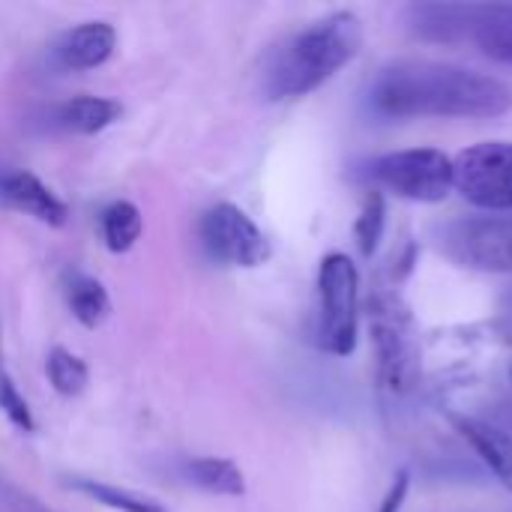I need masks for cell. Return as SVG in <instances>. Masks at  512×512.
<instances>
[{"label":"cell","mask_w":512,"mask_h":512,"mask_svg":"<svg viewBox=\"0 0 512 512\" xmlns=\"http://www.w3.org/2000/svg\"><path fill=\"white\" fill-rule=\"evenodd\" d=\"M471 3H414L405 12V24L426 42L456 45L468 36Z\"/></svg>","instance_id":"cell-13"},{"label":"cell","mask_w":512,"mask_h":512,"mask_svg":"<svg viewBox=\"0 0 512 512\" xmlns=\"http://www.w3.org/2000/svg\"><path fill=\"white\" fill-rule=\"evenodd\" d=\"M363 45V24L354 12H333L276 45L264 63L261 90L270 102L300 99L348 66Z\"/></svg>","instance_id":"cell-2"},{"label":"cell","mask_w":512,"mask_h":512,"mask_svg":"<svg viewBox=\"0 0 512 512\" xmlns=\"http://www.w3.org/2000/svg\"><path fill=\"white\" fill-rule=\"evenodd\" d=\"M465 42L512 69V3H471Z\"/></svg>","instance_id":"cell-12"},{"label":"cell","mask_w":512,"mask_h":512,"mask_svg":"<svg viewBox=\"0 0 512 512\" xmlns=\"http://www.w3.org/2000/svg\"><path fill=\"white\" fill-rule=\"evenodd\" d=\"M360 174L396 198L417 204H441L453 189V159L435 147H411L372 156Z\"/></svg>","instance_id":"cell-5"},{"label":"cell","mask_w":512,"mask_h":512,"mask_svg":"<svg viewBox=\"0 0 512 512\" xmlns=\"http://www.w3.org/2000/svg\"><path fill=\"white\" fill-rule=\"evenodd\" d=\"M0 512H54L48 504H42L36 495L27 489L15 486L3 471H0Z\"/></svg>","instance_id":"cell-22"},{"label":"cell","mask_w":512,"mask_h":512,"mask_svg":"<svg viewBox=\"0 0 512 512\" xmlns=\"http://www.w3.org/2000/svg\"><path fill=\"white\" fill-rule=\"evenodd\" d=\"M66 489L84 495L87 501L105 507V510L114 512H168V507L150 495H141V492H132V489H120L114 483H105V480H93V477H69L66 480Z\"/></svg>","instance_id":"cell-17"},{"label":"cell","mask_w":512,"mask_h":512,"mask_svg":"<svg viewBox=\"0 0 512 512\" xmlns=\"http://www.w3.org/2000/svg\"><path fill=\"white\" fill-rule=\"evenodd\" d=\"M438 249L468 270L512 273V216H468L438 228Z\"/></svg>","instance_id":"cell-7"},{"label":"cell","mask_w":512,"mask_h":512,"mask_svg":"<svg viewBox=\"0 0 512 512\" xmlns=\"http://www.w3.org/2000/svg\"><path fill=\"white\" fill-rule=\"evenodd\" d=\"M384 222H387V207H384V195L378 189H372L363 201V210L354 222V237L360 246L363 258H372L381 237H384Z\"/></svg>","instance_id":"cell-20"},{"label":"cell","mask_w":512,"mask_h":512,"mask_svg":"<svg viewBox=\"0 0 512 512\" xmlns=\"http://www.w3.org/2000/svg\"><path fill=\"white\" fill-rule=\"evenodd\" d=\"M99 228H102V240L108 246V252L114 255H123L129 252L138 240H141V231H144V216L141 210L132 204V201H111L102 216H99Z\"/></svg>","instance_id":"cell-18"},{"label":"cell","mask_w":512,"mask_h":512,"mask_svg":"<svg viewBox=\"0 0 512 512\" xmlns=\"http://www.w3.org/2000/svg\"><path fill=\"white\" fill-rule=\"evenodd\" d=\"M360 324V273L342 252H330L318 267V327L315 342L333 357L357 351Z\"/></svg>","instance_id":"cell-4"},{"label":"cell","mask_w":512,"mask_h":512,"mask_svg":"<svg viewBox=\"0 0 512 512\" xmlns=\"http://www.w3.org/2000/svg\"><path fill=\"white\" fill-rule=\"evenodd\" d=\"M498 330H501V336H504V339L512 345V291H507V294H504V300H501Z\"/></svg>","instance_id":"cell-24"},{"label":"cell","mask_w":512,"mask_h":512,"mask_svg":"<svg viewBox=\"0 0 512 512\" xmlns=\"http://www.w3.org/2000/svg\"><path fill=\"white\" fill-rule=\"evenodd\" d=\"M117 48V30L108 21H84L63 30L51 45V63L63 72H87L111 60Z\"/></svg>","instance_id":"cell-9"},{"label":"cell","mask_w":512,"mask_h":512,"mask_svg":"<svg viewBox=\"0 0 512 512\" xmlns=\"http://www.w3.org/2000/svg\"><path fill=\"white\" fill-rule=\"evenodd\" d=\"M198 243L204 255L219 267H261L270 261L273 246L267 234L237 207L219 201L207 207L198 219Z\"/></svg>","instance_id":"cell-6"},{"label":"cell","mask_w":512,"mask_h":512,"mask_svg":"<svg viewBox=\"0 0 512 512\" xmlns=\"http://www.w3.org/2000/svg\"><path fill=\"white\" fill-rule=\"evenodd\" d=\"M453 186L480 210H512V141H483L453 159Z\"/></svg>","instance_id":"cell-8"},{"label":"cell","mask_w":512,"mask_h":512,"mask_svg":"<svg viewBox=\"0 0 512 512\" xmlns=\"http://www.w3.org/2000/svg\"><path fill=\"white\" fill-rule=\"evenodd\" d=\"M456 429L489 465V471L512 489V435L477 417H456Z\"/></svg>","instance_id":"cell-14"},{"label":"cell","mask_w":512,"mask_h":512,"mask_svg":"<svg viewBox=\"0 0 512 512\" xmlns=\"http://www.w3.org/2000/svg\"><path fill=\"white\" fill-rule=\"evenodd\" d=\"M63 297H66L72 318L87 330H96L111 315V297H108L105 285L87 273H66Z\"/></svg>","instance_id":"cell-16"},{"label":"cell","mask_w":512,"mask_h":512,"mask_svg":"<svg viewBox=\"0 0 512 512\" xmlns=\"http://www.w3.org/2000/svg\"><path fill=\"white\" fill-rule=\"evenodd\" d=\"M369 333L378 378L390 393H411L420 381V333L399 291L378 288L369 297Z\"/></svg>","instance_id":"cell-3"},{"label":"cell","mask_w":512,"mask_h":512,"mask_svg":"<svg viewBox=\"0 0 512 512\" xmlns=\"http://www.w3.org/2000/svg\"><path fill=\"white\" fill-rule=\"evenodd\" d=\"M408 486H411V480H408V471H402V474L393 480V486H390V492H387V498H384V504H381V510L378 512L402 510V504H405V495H408Z\"/></svg>","instance_id":"cell-23"},{"label":"cell","mask_w":512,"mask_h":512,"mask_svg":"<svg viewBox=\"0 0 512 512\" xmlns=\"http://www.w3.org/2000/svg\"><path fill=\"white\" fill-rule=\"evenodd\" d=\"M123 114V105L108 96H72L48 108L45 126L66 135H96L117 123Z\"/></svg>","instance_id":"cell-11"},{"label":"cell","mask_w":512,"mask_h":512,"mask_svg":"<svg viewBox=\"0 0 512 512\" xmlns=\"http://www.w3.org/2000/svg\"><path fill=\"white\" fill-rule=\"evenodd\" d=\"M369 108L378 117H498L512 108V90L477 69L399 60L378 72L369 87Z\"/></svg>","instance_id":"cell-1"},{"label":"cell","mask_w":512,"mask_h":512,"mask_svg":"<svg viewBox=\"0 0 512 512\" xmlns=\"http://www.w3.org/2000/svg\"><path fill=\"white\" fill-rule=\"evenodd\" d=\"M0 204L24 213L42 225L60 228L69 219V207L63 198H57L36 174L24 171V168H12V171H0Z\"/></svg>","instance_id":"cell-10"},{"label":"cell","mask_w":512,"mask_h":512,"mask_svg":"<svg viewBox=\"0 0 512 512\" xmlns=\"http://www.w3.org/2000/svg\"><path fill=\"white\" fill-rule=\"evenodd\" d=\"M510 384H512V360H510Z\"/></svg>","instance_id":"cell-25"},{"label":"cell","mask_w":512,"mask_h":512,"mask_svg":"<svg viewBox=\"0 0 512 512\" xmlns=\"http://www.w3.org/2000/svg\"><path fill=\"white\" fill-rule=\"evenodd\" d=\"M45 375H48V384L54 387V393L72 399V396H81L87 390V381H90V369L87 363L72 354L69 348L63 345H54L45 357Z\"/></svg>","instance_id":"cell-19"},{"label":"cell","mask_w":512,"mask_h":512,"mask_svg":"<svg viewBox=\"0 0 512 512\" xmlns=\"http://www.w3.org/2000/svg\"><path fill=\"white\" fill-rule=\"evenodd\" d=\"M180 480H186L189 486L207 492V495H219V498H240L246 495V477L237 468V462L222 459V456H195L180 462Z\"/></svg>","instance_id":"cell-15"},{"label":"cell","mask_w":512,"mask_h":512,"mask_svg":"<svg viewBox=\"0 0 512 512\" xmlns=\"http://www.w3.org/2000/svg\"><path fill=\"white\" fill-rule=\"evenodd\" d=\"M0 411H3V417H6L15 429H21V432H33V429H36L33 414H30V405H27V399L18 393L12 375L6 372L3 357H0Z\"/></svg>","instance_id":"cell-21"}]
</instances>
